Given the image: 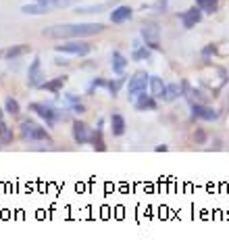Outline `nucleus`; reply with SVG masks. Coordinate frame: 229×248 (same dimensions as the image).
Masks as SVG:
<instances>
[{
	"mask_svg": "<svg viewBox=\"0 0 229 248\" xmlns=\"http://www.w3.org/2000/svg\"><path fill=\"white\" fill-rule=\"evenodd\" d=\"M217 52H219L217 44H206V46L202 48V61H211V59H213Z\"/></svg>",
	"mask_w": 229,
	"mask_h": 248,
	"instance_id": "obj_27",
	"label": "nucleus"
},
{
	"mask_svg": "<svg viewBox=\"0 0 229 248\" xmlns=\"http://www.w3.org/2000/svg\"><path fill=\"white\" fill-rule=\"evenodd\" d=\"M104 30H107L104 23H59V25L44 27V30H42V36L50 38V40H61V38L79 40V38L96 36V33H100Z\"/></svg>",
	"mask_w": 229,
	"mask_h": 248,
	"instance_id": "obj_1",
	"label": "nucleus"
},
{
	"mask_svg": "<svg viewBox=\"0 0 229 248\" xmlns=\"http://www.w3.org/2000/svg\"><path fill=\"white\" fill-rule=\"evenodd\" d=\"M31 52V46L30 44H15V46H9L4 50H0V59H6V61H15V59H21L25 54Z\"/></svg>",
	"mask_w": 229,
	"mask_h": 248,
	"instance_id": "obj_10",
	"label": "nucleus"
},
{
	"mask_svg": "<svg viewBox=\"0 0 229 248\" xmlns=\"http://www.w3.org/2000/svg\"><path fill=\"white\" fill-rule=\"evenodd\" d=\"M131 17H134V9L127 4H121V6H117V9L110 11V23H115V25L127 23Z\"/></svg>",
	"mask_w": 229,
	"mask_h": 248,
	"instance_id": "obj_13",
	"label": "nucleus"
},
{
	"mask_svg": "<svg viewBox=\"0 0 229 248\" xmlns=\"http://www.w3.org/2000/svg\"><path fill=\"white\" fill-rule=\"evenodd\" d=\"M42 63H40V57H36L31 61V65L30 69H27V86L30 88H40L44 81H42Z\"/></svg>",
	"mask_w": 229,
	"mask_h": 248,
	"instance_id": "obj_9",
	"label": "nucleus"
},
{
	"mask_svg": "<svg viewBox=\"0 0 229 248\" xmlns=\"http://www.w3.org/2000/svg\"><path fill=\"white\" fill-rule=\"evenodd\" d=\"M148 81H150V75L146 73V71L134 73V78H131L129 84H127V94H129V98H137L140 94H144L146 88H148Z\"/></svg>",
	"mask_w": 229,
	"mask_h": 248,
	"instance_id": "obj_5",
	"label": "nucleus"
},
{
	"mask_svg": "<svg viewBox=\"0 0 229 248\" xmlns=\"http://www.w3.org/2000/svg\"><path fill=\"white\" fill-rule=\"evenodd\" d=\"M30 111H33L38 117H42L48 127H54L59 121H67V113H62L61 108L48 105V102H31Z\"/></svg>",
	"mask_w": 229,
	"mask_h": 248,
	"instance_id": "obj_2",
	"label": "nucleus"
},
{
	"mask_svg": "<svg viewBox=\"0 0 229 248\" xmlns=\"http://www.w3.org/2000/svg\"><path fill=\"white\" fill-rule=\"evenodd\" d=\"M71 113L81 115V113H86V107H83L81 102H75V105H71Z\"/></svg>",
	"mask_w": 229,
	"mask_h": 248,
	"instance_id": "obj_32",
	"label": "nucleus"
},
{
	"mask_svg": "<svg viewBox=\"0 0 229 248\" xmlns=\"http://www.w3.org/2000/svg\"><path fill=\"white\" fill-rule=\"evenodd\" d=\"M98 88H107V79H104V78H96V79L90 81V86H88V94H90V96H94Z\"/></svg>",
	"mask_w": 229,
	"mask_h": 248,
	"instance_id": "obj_26",
	"label": "nucleus"
},
{
	"mask_svg": "<svg viewBox=\"0 0 229 248\" xmlns=\"http://www.w3.org/2000/svg\"><path fill=\"white\" fill-rule=\"evenodd\" d=\"M92 132L83 121H73V127H71V134H73V140L77 144H90V138H92Z\"/></svg>",
	"mask_w": 229,
	"mask_h": 248,
	"instance_id": "obj_11",
	"label": "nucleus"
},
{
	"mask_svg": "<svg viewBox=\"0 0 229 248\" xmlns=\"http://www.w3.org/2000/svg\"><path fill=\"white\" fill-rule=\"evenodd\" d=\"M140 36L144 38L146 46H150L152 50H161V27L158 25H144L140 30Z\"/></svg>",
	"mask_w": 229,
	"mask_h": 248,
	"instance_id": "obj_6",
	"label": "nucleus"
},
{
	"mask_svg": "<svg viewBox=\"0 0 229 248\" xmlns=\"http://www.w3.org/2000/svg\"><path fill=\"white\" fill-rule=\"evenodd\" d=\"M110 2H104V4H92V6H75V13H81V15H86V13H102L104 9H108Z\"/></svg>",
	"mask_w": 229,
	"mask_h": 248,
	"instance_id": "obj_24",
	"label": "nucleus"
},
{
	"mask_svg": "<svg viewBox=\"0 0 229 248\" xmlns=\"http://www.w3.org/2000/svg\"><path fill=\"white\" fill-rule=\"evenodd\" d=\"M54 9L52 2H31V4H25L21 13L23 15H48Z\"/></svg>",
	"mask_w": 229,
	"mask_h": 248,
	"instance_id": "obj_14",
	"label": "nucleus"
},
{
	"mask_svg": "<svg viewBox=\"0 0 229 248\" xmlns=\"http://www.w3.org/2000/svg\"><path fill=\"white\" fill-rule=\"evenodd\" d=\"M90 144H92V148L98 150V153H107V144H104V138H102V127H96L92 132Z\"/></svg>",
	"mask_w": 229,
	"mask_h": 248,
	"instance_id": "obj_20",
	"label": "nucleus"
},
{
	"mask_svg": "<svg viewBox=\"0 0 229 248\" xmlns=\"http://www.w3.org/2000/svg\"><path fill=\"white\" fill-rule=\"evenodd\" d=\"M206 140H208V136L204 129H196V132H194V142L196 144H206Z\"/></svg>",
	"mask_w": 229,
	"mask_h": 248,
	"instance_id": "obj_29",
	"label": "nucleus"
},
{
	"mask_svg": "<svg viewBox=\"0 0 229 248\" xmlns=\"http://www.w3.org/2000/svg\"><path fill=\"white\" fill-rule=\"evenodd\" d=\"M152 57V48L150 46H137L131 52V61H150Z\"/></svg>",
	"mask_w": 229,
	"mask_h": 248,
	"instance_id": "obj_22",
	"label": "nucleus"
},
{
	"mask_svg": "<svg viewBox=\"0 0 229 248\" xmlns=\"http://www.w3.org/2000/svg\"><path fill=\"white\" fill-rule=\"evenodd\" d=\"M148 88H150V94L154 96V98L158 100L161 98L163 100V94H165V81L158 78V75H150V81H148Z\"/></svg>",
	"mask_w": 229,
	"mask_h": 248,
	"instance_id": "obj_17",
	"label": "nucleus"
},
{
	"mask_svg": "<svg viewBox=\"0 0 229 248\" xmlns=\"http://www.w3.org/2000/svg\"><path fill=\"white\" fill-rule=\"evenodd\" d=\"M134 108L136 111H140V113H144V111H156L158 108V102H156V98L152 94H140L137 98H134Z\"/></svg>",
	"mask_w": 229,
	"mask_h": 248,
	"instance_id": "obj_12",
	"label": "nucleus"
},
{
	"mask_svg": "<svg viewBox=\"0 0 229 248\" xmlns=\"http://www.w3.org/2000/svg\"><path fill=\"white\" fill-rule=\"evenodd\" d=\"M4 127H6V123H4V121H0V136H2V132H4Z\"/></svg>",
	"mask_w": 229,
	"mask_h": 248,
	"instance_id": "obj_36",
	"label": "nucleus"
},
{
	"mask_svg": "<svg viewBox=\"0 0 229 248\" xmlns=\"http://www.w3.org/2000/svg\"><path fill=\"white\" fill-rule=\"evenodd\" d=\"M110 69H113L115 75H121L125 73V69H127V57H123V54L119 50H115L113 54H110Z\"/></svg>",
	"mask_w": 229,
	"mask_h": 248,
	"instance_id": "obj_15",
	"label": "nucleus"
},
{
	"mask_svg": "<svg viewBox=\"0 0 229 248\" xmlns=\"http://www.w3.org/2000/svg\"><path fill=\"white\" fill-rule=\"evenodd\" d=\"M179 96H183V88H182V84H169V86L165 88L163 100H165V102H173V100H177Z\"/></svg>",
	"mask_w": 229,
	"mask_h": 248,
	"instance_id": "obj_19",
	"label": "nucleus"
},
{
	"mask_svg": "<svg viewBox=\"0 0 229 248\" xmlns=\"http://www.w3.org/2000/svg\"><path fill=\"white\" fill-rule=\"evenodd\" d=\"M54 65H59V67L61 65H67V61L65 59H57V61H54Z\"/></svg>",
	"mask_w": 229,
	"mask_h": 248,
	"instance_id": "obj_34",
	"label": "nucleus"
},
{
	"mask_svg": "<svg viewBox=\"0 0 229 248\" xmlns=\"http://www.w3.org/2000/svg\"><path fill=\"white\" fill-rule=\"evenodd\" d=\"M0 121H2V108H0Z\"/></svg>",
	"mask_w": 229,
	"mask_h": 248,
	"instance_id": "obj_37",
	"label": "nucleus"
},
{
	"mask_svg": "<svg viewBox=\"0 0 229 248\" xmlns=\"http://www.w3.org/2000/svg\"><path fill=\"white\" fill-rule=\"evenodd\" d=\"M177 17L182 19V23H183L185 30H192L194 25H198L200 21H202V9H200V6H192V9L179 13Z\"/></svg>",
	"mask_w": 229,
	"mask_h": 248,
	"instance_id": "obj_8",
	"label": "nucleus"
},
{
	"mask_svg": "<svg viewBox=\"0 0 229 248\" xmlns=\"http://www.w3.org/2000/svg\"><path fill=\"white\" fill-rule=\"evenodd\" d=\"M57 52H62V54H73V57H88L92 52V46L81 42V40H71L67 44H57L54 46Z\"/></svg>",
	"mask_w": 229,
	"mask_h": 248,
	"instance_id": "obj_4",
	"label": "nucleus"
},
{
	"mask_svg": "<svg viewBox=\"0 0 229 248\" xmlns=\"http://www.w3.org/2000/svg\"><path fill=\"white\" fill-rule=\"evenodd\" d=\"M19 134L27 142H48V144H52V138L46 132V127H42L40 123L31 121V119H25V121L19 123Z\"/></svg>",
	"mask_w": 229,
	"mask_h": 248,
	"instance_id": "obj_3",
	"label": "nucleus"
},
{
	"mask_svg": "<svg viewBox=\"0 0 229 248\" xmlns=\"http://www.w3.org/2000/svg\"><path fill=\"white\" fill-rule=\"evenodd\" d=\"M194 2H196V6H200L202 13H206V15H214V13L219 11V0H194Z\"/></svg>",
	"mask_w": 229,
	"mask_h": 248,
	"instance_id": "obj_21",
	"label": "nucleus"
},
{
	"mask_svg": "<svg viewBox=\"0 0 229 248\" xmlns=\"http://www.w3.org/2000/svg\"><path fill=\"white\" fill-rule=\"evenodd\" d=\"M65 100L69 102V105H75V102H81V98H79V94H73V92H69V94H65Z\"/></svg>",
	"mask_w": 229,
	"mask_h": 248,
	"instance_id": "obj_31",
	"label": "nucleus"
},
{
	"mask_svg": "<svg viewBox=\"0 0 229 248\" xmlns=\"http://www.w3.org/2000/svg\"><path fill=\"white\" fill-rule=\"evenodd\" d=\"M31 2H52L54 4V2H59V0H31Z\"/></svg>",
	"mask_w": 229,
	"mask_h": 248,
	"instance_id": "obj_35",
	"label": "nucleus"
},
{
	"mask_svg": "<svg viewBox=\"0 0 229 248\" xmlns=\"http://www.w3.org/2000/svg\"><path fill=\"white\" fill-rule=\"evenodd\" d=\"M65 84H67V75H61V78H52V79L44 81L40 88L46 92H50V94H59L62 88H65Z\"/></svg>",
	"mask_w": 229,
	"mask_h": 248,
	"instance_id": "obj_16",
	"label": "nucleus"
},
{
	"mask_svg": "<svg viewBox=\"0 0 229 248\" xmlns=\"http://www.w3.org/2000/svg\"><path fill=\"white\" fill-rule=\"evenodd\" d=\"M125 129H127V123H125V119L119 115V113H115L113 117H110V132H113V136H123L125 134Z\"/></svg>",
	"mask_w": 229,
	"mask_h": 248,
	"instance_id": "obj_18",
	"label": "nucleus"
},
{
	"mask_svg": "<svg viewBox=\"0 0 229 248\" xmlns=\"http://www.w3.org/2000/svg\"><path fill=\"white\" fill-rule=\"evenodd\" d=\"M167 4H169V0H156V2L152 4V9L158 11V13H165L167 11Z\"/></svg>",
	"mask_w": 229,
	"mask_h": 248,
	"instance_id": "obj_30",
	"label": "nucleus"
},
{
	"mask_svg": "<svg viewBox=\"0 0 229 248\" xmlns=\"http://www.w3.org/2000/svg\"><path fill=\"white\" fill-rule=\"evenodd\" d=\"M154 150H156V153H167V146H165V144H158Z\"/></svg>",
	"mask_w": 229,
	"mask_h": 248,
	"instance_id": "obj_33",
	"label": "nucleus"
},
{
	"mask_svg": "<svg viewBox=\"0 0 229 248\" xmlns=\"http://www.w3.org/2000/svg\"><path fill=\"white\" fill-rule=\"evenodd\" d=\"M190 108H192V117L194 119H202V121H214L219 117V113L213 107L204 105V102H196L190 100Z\"/></svg>",
	"mask_w": 229,
	"mask_h": 248,
	"instance_id": "obj_7",
	"label": "nucleus"
},
{
	"mask_svg": "<svg viewBox=\"0 0 229 248\" xmlns=\"http://www.w3.org/2000/svg\"><path fill=\"white\" fill-rule=\"evenodd\" d=\"M123 81H125L123 78H121V79H107V88H104V90H107V92L115 98V96H119V92H121Z\"/></svg>",
	"mask_w": 229,
	"mask_h": 248,
	"instance_id": "obj_23",
	"label": "nucleus"
},
{
	"mask_svg": "<svg viewBox=\"0 0 229 248\" xmlns=\"http://www.w3.org/2000/svg\"><path fill=\"white\" fill-rule=\"evenodd\" d=\"M4 111L9 113V115H19V111H21V107H19V102L15 100V98H6L4 100Z\"/></svg>",
	"mask_w": 229,
	"mask_h": 248,
	"instance_id": "obj_25",
	"label": "nucleus"
},
{
	"mask_svg": "<svg viewBox=\"0 0 229 248\" xmlns=\"http://www.w3.org/2000/svg\"><path fill=\"white\" fill-rule=\"evenodd\" d=\"M11 142H13V129L6 125L4 132H2V136H0V144H11Z\"/></svg>",
	"mask_w": 229,
	"mask_h": 248,
	"instance_id": "obj_28",
	"label": "nucleus"
}]
</instances>
